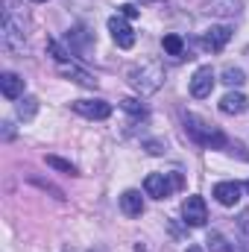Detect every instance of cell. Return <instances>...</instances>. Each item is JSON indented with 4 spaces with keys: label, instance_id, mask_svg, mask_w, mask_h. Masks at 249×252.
Masks as SVG:
<instances>
[{
    "label": "cell",
    "instance_id": "cell-1",
    "mask_svg": "<svg viewBox=\"0 0 249 252\" xmlns=\"http://www.w3.org/2000/svg\"><path fill=\"white\" fill-rule=\"evenodd\" d=\"M3 47L21 53L27 47V24L15 9V0H3Z\"/></svg>",
    "mask_w": 249,
    "mask_h": 252
},
{
    "label": "cell",
    "instance_id": "cell-2",
    "mask_svg": "<svg viewBox=\"0 0 249 252\" xmlns=\"http://www.w3.org/2000/svg\"><path fill=\"white\" fill-rule=\"evenodd\" d=\"M126 79L129 85L138 91V94H156L161 85H164V67L161 62H141V64H132L126 70Z\"/></svg>",
    "mask_w": 249,
    "mask_h": 252
},
{
    "label": "cell",
    "instance_id": "cell-3",
    "mask_svg": "<svg viewBox=\"0 0 249 252\" xmlns=\"http://www.w3.org/2000/svg\"><path fill=\"white\" fill-rule=\"evenodd\" d=\"M185 129H187V135H190L196 144H202V147H208V150H220V147H226V135H223L214 124L202 121L199 115H185Z\"/></svg>",
    "mask_w": 249,
    "mask_h": 252
},
{
    "label": "cell",
    "instance_id": "cell-4",
    "mask_svg": "<svg viewBox=\"0 0 249 252\" xmlns=\"http://www.w3.org/2000/svg\"><path fill=\"white\" fill-rule=\"evenodd\" d=\"M179 173H150L144 179V190L153 196V199H167L173 190L179 188Z\"/></svg>",
    "mask_w": 249,
    "mask_h": 252
},
{
    "label": "cell",
    "instance_id": "cell-5",
    "mask_svg": "<svg viewBox=\"0 0 249 252\" xmlns=\"http://www.w3.org/2000/svg\"><path fill=\"white\" fill-rule=\"evenodd\" d=\"M211 88H214V70H211V64H202L190 76V94L196 100H205V97H211Z\"/></svg>",
    "mask_w": 249,
    "mask_h": 252
},
{
    "label": "cell",
    "instance_id": "cell-6",
    "mask_svg": "<svg viewBox=\"0 0 249 252\" xmlns=\"http://www.w3.org/2000/svg\"><path fill=\"white\" fill-rule=\"evenodd\" d=\"M73 112L82 115V118H88V121H106L112 115V106L106 100H76Z\"/></svg>",
    "mask_w": 249,
    "mask_h": 252
},
{
    "label": "cell",
    "instance_id": "cell-7",
    "mask_svg": "<svg viewBox=\"0 0 249 252\" xmlns=\"http://www.w3.org/2000/svg\"><path fill=\"white\" fill-rule=\"evenodd\" d=\"M109 32H112L115 44H118V47H124V50H129V47L135 44V32H132V27H129V21H126L124 15L109 18Z\"/></svg>",
    "mask_w": 249,
    "mask_h": 252
},
{
    "label": "cell",
    "instance_id": "cell-8",
    "mask_svg": "<svg viewBox=\"0 0 249 252\" xmlns=\"http://www.w3.org/2000/svg\"><path fill=\"white\" fill-rule=\"evenodd\" d=\"M182 217H185L187 226H205V220H208L205 199L202 196H187L185 205H182Z\"/></svg>",
    "mask_w": 249,
    "mask_h": 252
},
{
    "label": "cell",
    "instance_id": "cell-9",
    "mask_svg": "<svg viewBox=\"0 0 249 252\" xmlns=\"http://www.w3.org/2000/svg\"><path fill=\"white\" fill-rule=\"evenodd\" d=\"M229 38H232V30H229L226 24H217V27H208V30H205L202 47L211 50V53H217V50H223V47L229 44Z\"/></svg>",
    "mask_w": 249,
    "mask_h": 252
},
{
    "label": "cell",
    "instance_id": "cell-10",
    "mask_svg": "<svg viewBox=\"0 0 249 252\" xmlns=\"http://www.w3.org/2000/svg\"><path fill=\"white\" fill-rule=\"evenodd\" d=\"M241 193H244V185H241V182H220V185H214L217 202L226 205V208L238 205V202H241Z\"/></svg>",
    "mask_w": 249,
    "mask_h": 252
},
{
    "label": "cell",
    "instance_id": "cell-11",
    "mask_svg": "<svg viewBox=\"0 0 249 252\" xmlns=\"http://www.w3.org/2000/svg\"><path fill=\"white\" fill-rule=\"evenodd\" d=\"M0 91L6 100H21L24 97V79L18 73L6 70V73H0Z\"/></svg>",
    "mask_w": 249,
    "mask_h": 252
},
{
    "label": "cell",
    "instance_id": "cell-12",
    "mask_svg": "<svg viewBox=\"0 0 249 252\" xmlns=\"http://www.w3.org/2000/svg\"><path fill=\"white\" fill-rule=\"evenodd\" d=\"M67 44H70V50H73L76 56H82V53H88V47H91V32L79 24V27L67 30Z\"/></svg>",
    "mask_w": 249,
    "mask_h": 252
},
{
    "label": "cell",
    "instance_id": "cell-13",
    "mask_svg": "<svg viewBox=\"0 0 249 252\" xmlns=\"http://www.w3.org/2000/svg\"><path fill=\"white\" fill-rule=\"evenodd\" d=\"M249 106L247 94H241V91H229L223 100H220V112L223 115H244Z\"/></svg>",
    "mask_w": 249,
    "mask_h": 252
},
{
    "label": "cell",
    "instance_id": "cell-14",
    "mask_svg": "<svg viewBox=\"0 0 249 252\" xmlns=\"http://www.w3.org/2000/svg\"><path fill=\"white\" fill-rule=\"evenodd\" d=\"M121 211H124L126 217H141L144 214V196H141V190H124Z\"/></svg>",
    "mask_w": 249,
    "mask_h": 252
},
{
    "label": "cell",
    "instance_id": "cell-15",
    "mask_svg": "<svg viewBox=\"0 0 249 252\" xmlns=\"http://www.w3.org/2000/svg\"><path fill=\"white\" fill-rule=\"evenodd\" d=\"M59 73L67 76V79H73V82H79V85H85V88H94V85H97V79H94L88 70L76 67L73 62H62V64H59Z\"/></svg>",
    "mask_w": 249,
    "mask_h": 252
},
{
    "label": "cell",
    "instance_id": "cell-16",
    "mask_svg": "<svg viewBox=\"0 0 249 252\" xmlns=\"http://www.w3.org/2000/svg\"><path fill=\"white\" fill-rule=\"evenodd\" d=\"M208 12H214V15H238L241 12V0H211Z\"/></svg>",
    "mask_w": 249,
    "mask_h": 252
},
{
    "label": "cell",
    "instance_id": "cell-17",
    "mask_svg": "<svg viewBox=\"0 0 249 252\" xmlns=\"http://www.w3.org/2000/svg\"><path fill=\"white\" fill-rule=\"evenodd\" d=\"M35 112H38V100H35V97H21V103H18V118H21V121H32Z\"/></svg>",
    "mask_w": 249,
    "mask_h": 252
},
{
    "label": "cell",
    "instance_id": "cell-18",
    "mask_svg": "<svg viewBox=\"0 0 249 252\" xmlns=\"http://www.w3.org/2000/svg\"><path fill=\"white\" fill-rule=\"evenodd\" d=\"M161 47H164V53H170V56H182V53H185V41H182L179 35H164V38H161Z\"/></svg>",
    "mask_w": 249,
    "mask_h": 252
},
{
    "label": "cell",
    "instance_id": "cell-19",
    "mask_svg": "<svg viewBox=\"0 0 249 252\" xmlns=\"http://www.w3.org/2000/svg\"><path fill=\"white\" fill-rule=\"evenodd\" d=\"M223 82H226L229 88H238V85L247 82V73H244L241 67H226V70H223Z\"/></svg>",
    "mask_w": 249,
    "mask_h": 252
},
{
    "label": "cell",
    "instance_id": "cell-20",
    "mask_svg": "<svg viewBox=\"0 0 249 252\" xmlns=\"http://www.w3.org/2000/svg\"><path fill=\"white\" fill-rule=\"evenodd\" d=\"M44 161H47V164H50L53 170H62V173H70V176H76V167H73L70 161H64V158H59V156H47Z\"/></svg>",
    "mask_w": 249,
    "mask_h": 252
},
{
    "label": "cell",
    "instance_id": "cell-21",
    "mask_svg": "<svg viewBox=\"0 0 249 252\" xmlns=\"http://www.w3.org/2000/svg\"><path fill=\"white\" fill-rule=\"evenodd\" d=\"M121 106H124L126 112H129V115H135V118H144V115H147V109H144V106H141L138 100H132V97L121 100Z\"/></svg>",
    "mask_w": 249,
    "mask_h": 252
},
{
    "label": "cell",
    "instance_id": "cell-22",
    "mask_svg": "<svg viewBox=\"0 0 249 252\" xmlns=\"http://www.w3.org/2000/svg\"><path fill=\"white\" fill-rule=\"evenodd\" d=\"M208 244H211V250H214V252H232V247L226 244V238H223L220 232H214V235H208Z\"/></svg>",
    "mask_w": 249,
    "mask_h": 252
},
{
    "label": "cell",
    "instance_id": "cell-23",
    "mask_svg": "<svg viewBox=\"0 0 249 252\" xmlns=\"http://www.w3.org/2000/svg\"><path fill=\"white\" fill-rule=\"evenodd\" d=\"M118 15H124L126 21H129V18H138V9L132 3H124V6H118Z\"/></svg>",
    "mask_w": 249,
    "mask_h": 252
},
{
    "label": "cell",
    "instance_id": "cell-24",
    "mask_svg": "<svg viewBox=\"0 0 249 252\" xmlns=\"http://www.w3.org/2000/svg\"><path fill=\"white\" fill-rule=\"evenodd\" d=\"M238 226H241V232H244V238L249 241V211H244V214L238 217Z\"/></svg>",
    "mask_w": 249,
    "mask_h": 252
},
{
    "label": "cell",
    "instance_id": "cell-25",
    "mask_svg": "<svg viewBox=\"0 0 249 252\" xmlns=\"http://www.w3.org/2000/svg\"><path fill=\"white\" fill-rule=\"evenodd\" d=\"M185 252H205V250H202V247H187Z\"/></svg>",
    "mask_w": 249,
    "mask_h": 252
},
{
    "label": "cell",
    "instance_id": "cell-26",
    "mask_svg": "<svg viewBox=\"0 0 249 252\" xmlns=\"http://www.w3.org/2000/svg\"><path fill=\"white\" fill-rule=\"evenodd\" d=\"M32 3H47V0H32Z\"/></svg>",
    "mask_w": 249,
    "mask_h": 252
},
{
    "label": "cell",
    "instance_id": "cell-27",
    "mask_svg": "<svg viewBox=\"0 0 249 252\" xmlns=\"http://www.w3.org/2000/svg\"><path fill=\"white\" fill-rule=\"evenodd\" d=\"M247 190H249V182H247Z\"/></svg>",
    "mask_w": 249,
    "mask_h": 252
},
{
    "label": "cell",
    "instance_id": "cell-28",
    "mask_svg": "<svg viewBox=\"0 0 249 252\" xmlns=\"http://www.w3.org/2000/svg\"><path fill=\"white\" fill-rule=\"evenodd\" d=\"M144 3H150V0H144Z\"/></svg>",
    "mask_w": 249,
    "mask_h": 252
}]
</instances>
